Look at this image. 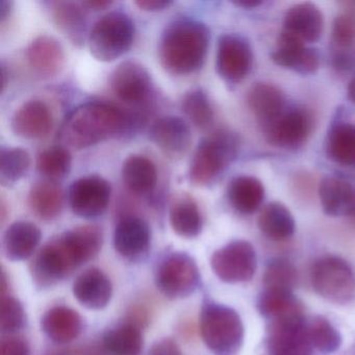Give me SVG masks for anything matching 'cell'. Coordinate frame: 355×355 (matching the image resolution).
<instances>
[{"label":"cell","instance_id":"38","mask_svg":"<svg viewBox=\"0 0 355 355\" xmlns=\"http://www.w3.org/2000/svg\"><path fill=\"white\" fill-rule=\"evenodd\" d=\"M307 332L311 346L321 352H334L342 344L340 332L325 318H315L307 327Z\"/></svg>","mask_w":355,"mask_h":355},{"label":"cell","instance_id":"24","mask_svg":"<svg viewBox=\"0 0 355 355\" xmlns=\"http://www.w3.org/2000/svg\"><path fill=\"white\" fill-rule=\"evenodd\" d=\"M41 230L36 224L18 221L12 224L3 236L6 257L13 261H24L32 257L41 241Z\"/></svg>","mask_w":355,"mask_h":355},{"label":"cell","instance_id":"7","mask_svg":"<svg viewBox=\"0 0 355 355\" xmlns=\"http://www.w3.org/2000/svg\"><path fill=\"white\" fill-rule=\"evenodd\" d=\"M311 284L320 296L331 302L346 304L355 298L354 273L340 257L318 259L311 269Z\"/></svg>","mask_w":355,"mask_h":355},{"label":"cell","instance_id":"43","mask_svg":"<svg viewBox=\"0 0 355 355\" xmlns=\"http://www.w3.org/2000/svg\"><path fill=\"white\" fill-rule=\"evenodd\" d=\"M148 355H182L180 347L170 338H163L153 345Z\"/></svg>","mask_w":355,"mask_h":355},{"label":"cell","instance_id":"46","mask_svg":"<svg viewBox=\"0 0 355 355\" xmlns=\"http://www.w3.org/2000/svg\"><path fill=\"white\" fill-rule=\"evenodd\" d=\"M78 355H109L107 351H105V347H103V343L101 345H97V346L89 347V348L85 349V350L80 351Z\"/></svg>","mask_w":355,"mask_h":355},{"label":"cell","instance_id":"10","mask_svg":"<svg viewBox=\"0 0 355 355\" xmlns=\"http://www.w3.org/2000/svg\"><path fill=\"white\" fill-rule=\"evenodd\" d=\"M257 253L250 243L232 241L211 255L214 273L227 284L248 282L257 271Z\"/></svg>","mask_w":355,"mask_h":355},{"label":"cell","instance_id":"6","mask_svg":"<svg viewBox=\"0 0 355 355\" xmlns=\"http://www.w3.org/2000/svg\"><path fill=\"white\" fill-rule=\"evenodd\" d=\"M82 263L66 232L41 249L32 265L33 278L39 286L49 288L64 279Z\"/></svg>","mask_w":355,"mask_h":355},{"label":"cell","instance_id":"19","mask_svg":"<svg viewBox=\"0 0 355 355\" xmlns=\"http://www.w3.org/2000/svg\"><path fill=\"white\" fill-rule=\"evenodd\" d=\"M151 230L148 224L136 216H125L114 232L116 251L126 259H136L148 251Z\"/></svg>","mask_w":355,"mask_h":355},{"label":"cell","instance_id":"12","mask_svg":"<svg viewBox=\"0 0 355 355\" xmlns=\"http://www.w3.org/2000/svg\"><path fill=\"white\" fill-rule=\"evenodd\" d=\"M111 184L98 175L78 178L69 189L72 211L85 219L99 217L107 211L111 200Z\"/></svg>","mask_w":355,"mask_h":355},{"label":"cell","instance_id":"27","mask_svg":"<svg viewBox=\"0 0 355 355\" xmlns=\"http://www.w3.org/2000/svg\"><path fill=\"white\" fill-rule=\"evenodd\" d=\"M122 180L134 194H148L157 184V168L143 155H130L122 166Z\"/></svg>","mask_w":355,"mask_h":355},{"label":"cell","instance_id":"31","mask_svg":"<svg viewBox=\"0 0 355 355\" xmlns=\"http://www.w3.org/2000/svg\"><path fill=\"white\" fill-rule=\"evenodd\" d=\"M328 159L340 165H355V124H334L326 139Z\"/></svg>","mask_w":355,"mask_h":355},{"label":"cell","instance_id":"36","mask_svg":"<svg viewBox=\"0 0 355 355\" xmlns=\"http://www.w3.org/2000/svg\"><path fill=\"white\" fill-rule=\"evenodd\" d=\"M184 115L196 128L207 130L213 124L214 111L207 93L200 88L186 93L182 103Z\"/></svg>","mask_w":355,"mask_h":355},{"label":"cell","instance_id":"13","mask_svg":"<svg viewBox=\"0 0 355 355\" xmlns=\"http://www.w3.org/2000/svg\"><path fill=\"white\" fill-rule=\"evenodd\" d=\"M311 347L302 313L272 321L268 336L269 355H311Z\"/></svg>","mask_w":355,"mask_h":355},{"label":"cell","instance_id":"16","mask_svg":"<svg viewBox=\"0 0 355 355\" xmlns=\"http://www.w3.org/2000/svg\"><path fill=\"white\" fill-rule=\"evenodd\" d=\"M282 26V33L304 44L315 43L323 34L324 16L315 3H297L286 11Z\"/></svg>","mask_w":355,"mask_h":355},{"label":"cell","instance_id":"34","mask_svg":"<svg viewBox=\"0 0 355 355\" xmlns=\"http://www.w3.org/2000/svg\"><path fill=\"white\" fill-rule=\"evenodd\" d=\"M259 309L261 315L272 321L302 313V307L293 296L292 292L265 290L259 297Z\"/></svg>","mask_w":355,"mask_h":355},{"label":"cell","instance_id":"8","mask_svg":"<svg viewBox=\"0 0 355 355\" xmlns=\"http://www.w3.org/2000/svg\"><path fill=\"white\" fill-rule=\"evenodd\" d=\"M200 280L198 267L192 257L174 252L166 257L157 270L155 284L170 299L186 298L195 292Z\"/></svg>","mask_w":355,"mask_h":355},{"label":"cell","instance_id":"48","mask_svg":"<svg viewBox=\"0 0 355 355\" xmlns=\"http://www.w3.org/2000/svg\"><path fill=\"white\" fill-rule=\"evenodd\" d=\"M12 10V3L9 0H0V20L5 21L9 17Z\"/></svg>","mask_w":355,"mask_h":355},{"label":"cell","instance_id":"20","mask_svg":"<svg viewBox=\"0 0 355 355\" xmlns=\"http://www.w3.org/2000/svg\"><path fill=\"white\" fill-rule=\"evenodd\" d=\"M73 295L76 300L89 309H105L113 296V284L97 268L87 270L80 274L73 284Z\"/></svg>","mask_w":355,"mask_h":355},{"label":"cell","instance_id":"11","mask_svg":"<svg viewBox=\"0 0 355 355\" xmlns=\"http://www.w3.org/2000/svg\"><path fill=\"white\" fill-rule=\"evenodd\" d=\"M252 49L244 37L223 35L218 42L216 69L228 84H239L247 78L252 67Z\"/></svg>","mask_w":355,"mask_h":355},{"label":"cell","instance_id":"3","mask_svg":"<svg viewBox=\"0 0 355 355\" xmlns=\"http://www.w3.org/2000/svg\"><path fill=\"white\" fill-rule=\"evenodd\" d=\"M240 141L227 130L213 132L199 143L191 162V182L197 186L213 182L238 155Z\"/></svg>","mask_w":355,"mask_h":355},{"label":"cell","instance_id":"30","mask_svg":"<svg viewBox=\"0 0 355 355\" xmlns=\"http://www.w3.org/2000/svg\"><path fill=\"white\" fill-rule=\"evenodd\" d=\"M259 227L274 241H284L294 234L296 223L290 209L280 202L266 205L259 217Z\"/></svg>","mask_w":355,"mask_h":355},{"label":"cell","instance_id":"35","mask_svg":"<svg viewBox=\"0 0 355 355\" xmlns=\"http://www.w3.org/2000/svg\"><path fill=\"white\" fill-rule=\"evenodd\" d=\"M31 157L28 151L18 147L0 149V182L5 187L13 186L28 173Z\"/></svg>","mask_w":355,"mask_h":355},{"label":"cell","instance_id":"1","mask_svg":"<svg viewBox=\"0 0 355 355\" xmlns=\"http://www.w3.org/2000/svg\"><path fill=\"white\" fill-rule=\"evenodd\" d=\"M209 31L205 24L191 18L174 20L159 40V58L166 71L187 76L201 68L207 57Z\"/></svg>","mask_w":355,"mask_h":355},{"label":"cell","instance_id":"23","mask_svg":"<svg viewBox=\"0 0 355 355\" xmlns=\"http://www.w3.org/2000/svg\"><path fill=\"white\" fill-rule=\"evenodd\" d=\"M41 327L51 340L66 344L78 338L83 330V320L78 311L61 305L53 307L43 315Z\"/></svg>","mask_w":355,"mask_h":355},{"label":"cell","instance_id":"18","mask_svg":"<svg viewBox=\"0 0 355 355\" xmlns=\"http://www.w3.org/2000/svg\"><path fill=\"white\" fill-rule=\"evenodd\" d=\"M51 109L44 101H31L24 103L12 118V130L20 138L36 140L45 138L53 128Z\"/></svg>","mask_w":355,"mask_h":355},{"label":"cell","instance_id":"49","mask_svg":"<svg viewBox=\"0 0 355 355\" xmlns=\"http://www.w3.org/2000/svg\"><path fill=\"white\" fill-rule=\"evenodd\" d=\"M347 93H348V98L350 99L351 103L355 105V76L349 83Z\"/></svg>","mask_w":355,"mask_h":355},{"label":"cell","instance_id":"40","mask_svg":"<svg viewBox=\"0 0 355 355\" xmlns=\"http://www.w3.org/2000/svg\"><path fill=\"white\" fill-rule=\"evenodd\" d=\"M26 313L21 303L9 295L1 296L0 329L3 334H13L24 327Z\"/></svg>","mask_w":355,"mask_h":355},{"label":"cell","instance_id":"44","mask_svg":"<svg viewBox=\"0 0 355 355\" xmlns=\"http://www.w3.org/2000/svg\"><path fill=\"white\" fill-rule=\"evenodd\" d=\"M137 6L144 11H162L172 5L170 0H138Z\"/></svg>","mask_w":355,"mask_h":355},{"label":"cell","instance_id":"45","mask_svg":"<svg viewBox=\"0 0 355 355\" xmlns=\"http://www.w3.org/2000/svg\"><path fill=\"white\" fill-rule=\"evenodd\" d=\"M112 5V1L109 0H88L82 3L83 7L87 8V9L97 10L105 9L107 7H110Z\"/></svg>","mask_w":355,"mask_h":355},{"label":"cell","instance_id":"41","mask_svg":"<svg viewBox=\"0 0 355 355\" xmlns=\"http://www.w3.org/2000/svg\"><path fill=\"white\" fill-rule=\"evenodd\" d=\"M332 41L340 49H349L355 41V16L351 13L336 16L332 26Z\"/></svg>","mask_w":355,"mask_h":355},{"label":"cell","instance_id":"47","mask_svg":"<svg viewBox=\"0 0 355 355\" xmlns=\"http://www.w3.org/2000/svg\"><path fill=\"white\" fill-rule=\"evenodd\" d=\"M232 3L238 7L244 8V9H254V8L263 5V1L261 0H236V1H232Z\"/></svg>","mask_w":355,"mask_h":355},{"label":"cell","instance_id":"15","mask_svg":"<svg viewBox=\"0 0 355 355\" xmlns=\"http://www.w3.org/2000/svg\"><path fill=\"white\" fill-rule=\"evenodd\" d=\"M271 59L279 67L303 76L315 73L320 67V55L315 49L284 33H280Z\"/></svg>","mask_w":355,"mask_h":355},{"label":"cell","instance_id":"29","mask_svg":"<svg viewBox=\"0 0 355 355\" xmlns=\"http://www.w3.org/2000/svg\"><path fill=\"white\" fill-rule=\"evenodd\" d=\"M51 13L55 26L73 44L84 43L87 21L83 7L71 1H55Z\"/></svg>","mask_w":355,"mask_h":355},{"label":"cell","instance_id":"33","mask_svg":"<svg viewBox=\"0 0 355 355\" xmlns=\"http://www.w3.org/2000/svg\"><path fill=\"white\" fill-rule=\"evenodd\" d=\"M103 345L109 355H140L143 349V336L140 326L128 322L103 336Z\"/></svg>","mask_w":355,"mask_h":355},{"label":"cell","instance_id":"25","mask_svg":"<svg viewBox=\"0 0 355 355\" xmlns=\"http://www.w3.org/2000/svg\"><path fill=\"white\" fill-rule=\"evenodd\" d=\"M247 103L261 124L271 121L288 107L284 92L268 83L252 85L247 94Z\"/></svg>","mask_w":355,"mask_h":355},{"label":"cell","instance_id":"28","mask_svg":"<svg viewBox=\"0 0 355 355\" xmlns=\"http://www.w3.org/2000/svg\"><path fill=\"white\" fill-rule=\"evenodd\" d=\"M28 202L41 219H55L63 209V190L53 180H41L31 188Z\"/></svg>","mask_w":355,"mask_h":355},{"label":"cell","instance_id":"39","mask_svg":"<svg viewBox=\"0 0 355 355\" xmlns=\"http://www.w3.org/2000/svg\"><path fill=\"white\" fill-rule=\"evenodd\" d=\"M296 282V269L286 259L271 261L263 274V286L266 290L292 292Z\"/></svg>","mask_w":355,"mask_h":355},{"label":"cell","instance_id":"22","mask_svg":"<svg viewBox=\"0 0 355 355\" xmlns=\"http://www.w3.org/2000/svg\"><path fill=\"white\" fill-rule=\"evenodd\" d=\"M31 67L40 76H57L65 64V53L61 43L51 36H40L35 39L26 53Z\"/></svg>","mask_w":355,"mask_h":355},{"label":"cell","instance_id":"4","mask_svg":"<svg viewBox=\"0 0 355 355\" xmlns=\"http://www.w3.org/2000/svg\"><path fill=\"white\" fill-rule=\"evenodd\" d=\"M203 342L214 352L226 354L236 350L243 340L244 327L234 309L219 303L203 305L200 315Z\"/></svg>","mask_w":355,"mask_h":355},{"label":"cell","instance_id":"32","mask_svg":"<svg viewBox=\"0 0 355 355\" xmlns=\"http://www.w3.org/2000/svg\"><path fill=\"white\" fill-rule=\"evenodd\" d=\"M169 216L172 230L182 238H196L202 230V218L198 205L190 197L176 199L172 203Z\"/></svg>","mask_w":355,"mask_h":355},{"label":"cell","instance_id":"37","mask_svg":"<svg viewBox=\"0 0 355 355\" xmlns=\"http://www.w3.org/2000/svg\"><path fill=\"white\" fill-rule=\"evenodd\" d=\"M72 157L63 146H51L45 149L37 159V169L49 180H61L71 169Z\"/></svg>","mask_w":355,"mask_h":355},{"label":"cell","instance_id":"21","mask_svg":"<svg viewBox=\"0 0 355 355\" xmlns=\"http://www.w3.org/2000/svg\"><path fill=\"white\" fill-rule=\"evenodd\" d=\"M318 193L322 209L328 216L354 215L355 188L346 180L326 176L320 182Z\"/></svg>","mask_w":355,"mask_h":355},{"label":"cell","instance_id":"14","mask_svg":"<svg viewBox=\"0 0 355 355\" xmlns=\"http://www.w3.org/2000/svg\"><path fill=\"white\" fill-rule=\"evenodd\" d=\"M114 94L128 105L144 103L153 91L148 70L138 62L126 61L120 64L110 78Z\"/></svg>","mask_w":355,"mask_h":355},{"label":"cell","instance_id":"2","mask_svg":"<svg viewBox=\"0 0 355 355\" xmlns=\"http://www.w3.org/2000/svg\"><path fill=\"white\" fill-rule=\"evenodd\" d=\"M132 126V118L107 103H88L76 107L64 123L60 136L68 146L87 148L123 134Z\"/></svg>","mask_w":355,"mask_h":355},{"label":"cell","instance_id":"5","mask_svg":"<svg viewBox=\"0 0 355 355\" xmlns=\"http://www.w3.org/2000/svg\"><path fill=\"white\" fill-rule=\"evenodd\" d=\"M135 26L130 16L122 12H111L101 17L89 35V49L95 59L112 62L132 46Z\"/></svg>","mask_w":355,"mask_h":355},{"label":"cell","instance_id":"9","mask_svg":"<svg viewBox=\"0 0 355 355\" xmlns=\"http://www.w3.org/2000/svg\"><path fill=\"white\" fill-rule=\"evenodd\" d=\"M261 126L263 136L270 144L279 148H297L311 136L313 118L304 107L292 105Z\"/></svg>","mask_w":355,"mask_h":355},{"label":"cell","instance_id":"26","mask_svg":"<svg viewBox=\"0 0 355 355\" xmlns=\"http://www.w3.org/2000/svg\"><path fill=\"white\" fill-rule=\"evenodd\" d=\"M227 198L234 211L249 215L261 207L265 199V188L254 176H236L228 184Z\"/></svg>","mask_w":355,"mask_h":355},{"label":"cell","instance_id":"42","mask_svg":"<svg viewBox=\"0 0 355 355\" xmlns=\"http://www.w3.org/2000/svg\"><path fill=\"white\" fill-rule=\"evenodd\" d=\"M0 355H30V347L24 338L10 336L1 340Z\"/></svg>","mask_w":355,"mask_h":355},{"label":"cell","instance_id":"17","mask_svg":"<svg viewBox=\"0 0 355 355\" xmlns=\"http://www.w3.org/2000/svg\"><path fill=\"white\" fill-rule=\"evenodd\" d=\"M150 140L169 157H182L190 149L192 134L190 126L182 118L166 116L159 118L149 130Z\"/></svg>","mask_w":355,"mask_h":355}]
</instances>
